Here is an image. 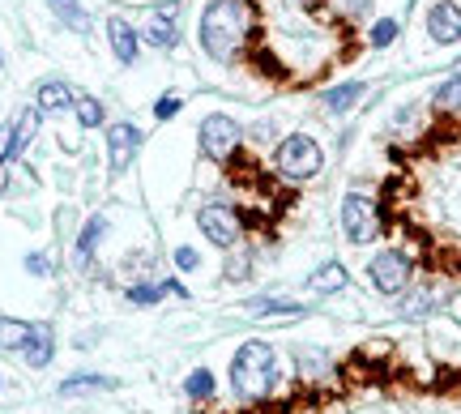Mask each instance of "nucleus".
<instances>
[{"instance_id":"6e6552de","label":"nucleus","mask_w":461,"mask_h":414,"mask_svg":"<svg viewBox=\"0 0 461 414\" xmlns=\"http://www.w3.org/2000/svg\"><path fill=\"white\" fill-rule=\"evenodd\" d=\"M137 154H141V129L129 124V120L112 124L107 129V163H112V176H124L137 163Z\"/></svg>"},{"instance_id":"f257e3e1","label":"nucleus","mask_w":461,"mask_h":414,"mask_svg":"<svg viewBox=\"0 0 461 414\" xmlns=\"http://www.w3.org/2000/svg\"><path fill=\"white\" fill-rule=\"evenodd\" d=\"M244 34H248L244 0H210L205 4V14H201V48H205V56L227 65L230 56L240 51Z\"/></svg>"},{"instance_id":"c756f323","label":"nucleus","mask_w":461,"mask_h":414,"mask_svg":"<svg viewBox=\"0 0 461 414\" xmlns=\"http://www.w3.org/2000/svg\"><path fill=\"white\" fill-rule=\"evenodd\" d=\"M244 274H248V261H244V256L227 261V278H244Z\"/></svg>"},{"instance_id":"7ed1b4c3","label":"nucleus","mask_w":461,"mask_h":414,"mask_svg":"<svg viewBox=\"0 0 461 414\" xmlns=\"http://www.w3.org/2000/svg\"><path fill=\"white\" fill-rule=\"evenodd\" d=\"M321 166H325V154H321V146H316V137L291 133L278 146V171L286 176V180H312Z\"/></svg>"},{"instance_id":"bb28decb","label":"nucleus","mask_w":461,"mask_h":414,"mask_svg":"<svg viewBox=\"0 0 461 414\" xmlns=\"http://www.w3.org/2000/svg\"><path fill=\"white\" fill-rule=\"evenodd\" d=\"M176 266H180L184 274H193V269L201 266V256H197V252H193V248H180V252H176Z\"/></svg>"},{"instance_id":"4468645a","label":"nucleus","mask_w":461,"mask_h":414,"mask_svg":"<svg viewBox=\"0 0 461 414\" xmlns=\"http://www.w3.org/2000/svg\"><path fill=\"white\" fill-rule=\"evenodd\" d=\"M39 112H65V107H73V90H68L60 77H48V82H39Z\"/></svg>"},{"instance_id":"cd10ccee","label":"nucleus","mask_w":461,"mask_h":414,"mask_svg":"<svg viewBox=\"0 0 461 414\" xmlns=\"http://www.w3.org/2000/svg\"><path fill=\"white\" fill-rule=\"evenodd\" d=\"M176 112H180V99H158V103H154V116H158V120H171Z\"/></svg>"},{"instance_id":"aec40b11","label":"nucleus","mask_w":461,"mask_h":414,"mask_svg":"<svg viewBox=\"0 0 461 414\" xmlns=\"http://www.w3.org/2000/svg\"><path fill=\"white\" fill-rule=\"evenodd\" d=\"M48 4H51V14L60 17V22H68L73 31H86V26H90V17H86V9L77 0H48Z\"/></svg>"},{"instance_id":"dca6fc26","label":"nucleus","mask_w":461,"mask_h":414,"mask_svg":"<svg viewBox=\"0 0 461 414\" xmlns=\"http://www.w3.org/2000/svg\"><path fill=\"white\" fill-rule=\"evenodd\" d=\"M248 316H303L308 312V308H303V303H291V299H252V303H248L244 308Z\"/></svg>"},{"instance_id":"ddd939ff","label":"nucleus","mask_w":461,"mask_h":414,"mask_svg":"<svg viewBox=\"0 0 461 414\" xmlns=\"http://www.w3.org/2000/svg\"><path fill=\"white\" fill-rule=\"evenodd\" d=\"M22 359L31 367L51 364V325H31V338H26V346H22Z\"/></svg>"},{"instance_id":"0eeeda50","label":"nucleus","mask_w":461,"mask_h":414,"mask_svg":"<svg viewBox=\"0 0 461 414\" xmlns=\"http://www.w3.org/2000/svg\"><path fill=\"white\" fill-rule=\"evenodd\" d=\"M197 227L201 235L214 244V248H235L240 244V214L230 210V205H222V201H210V205H201L197 210Z\"/></svg>"},{"instance_id":"f03ea898","label":"nucleus","mask_w":461,"mask_h":414,"mask_svg":"<svg viewBox=\"0 0 461 414\" xmlns=\"http://www.w3.org/2000/svg\"><path fill=\"white\" fill-rule=\"evenodd\" d=\"M230 381H235V393L248 401L265 398L274 384H278V359H274V346L269 342H244L230 359Z\"/></svg>"},{"instance_id":"4be33fe9","label":"nucleus","mask_w":461,"mask_h":414,"mask_svg":"<svg viewBox=\"0 0 461 414\" xmlns=\"http://www.w3.org/2000/svg\"><path fill=\"white\" fill-rule=\"evenodd\" d=\"M90 389H115V381H107V376H73V381L60 384L65 398H73V393H90Z\"/></svg>"},{"instance_id":"393cba45","label":"nucleus","mask_w":461,"mask_h":414,"mask_svg":"<svg viewBox=\"0 0 461 414\" xmlns=\"http://www.w3.org/2000/svg\"><path fill=\"white\" fill-rule=\"evenodd\" d=\"M77 120H82V129H99L103 124V103L99 99H77Z\"/></svg>"},{"instance_id":"1a4fd4ad","label":"nucleus","mask_w":461,"mask_h":414,"mask_svg":"<svg viewBox=\"0 0 461 414\" xmlns=\"http://www.w3.org/2000/svg\"><path fill=\"white\" fill-rule=\"evenodd\" d=\"M146 43H154L158 51H171L180 43V9L176 0H163L146 14Z\"/></svg>"},{"instance_id":"c85d7f7f","label":"nucleus","mask_w":461,"mask_h":414,"mask_svg":"<svg viewBox=\"0 0 461 414\" xmlns=\"http://www.w3.org/2000/svg\"><path fill=\"white\" fill-rule=\"evenodd\" d=\"M26 269H31V274H48V256H43V252H31V256H26Z\"/></svg>"},{"instance_id":"39448f33","label":"nucleus","mask_w":461,"mask_h":414,"mask_svg":"<svg viewBox=\"0 0 461 414\" xmlns=\"http://www.w3.org/2000/svg\"><path fill=\"white\" fill-rule=\"evenodd\" d=\"M367 278H372V286H376L380 295H402V291L411 286V278H414V261L406 256V252L384 248V252H376V256H372Z\"/></svg>"},{"instance_id":"b1692460","label":"nucleus","mask_w":461,"mask_h":414,"mask_svg":"<svg viewBox=\"0 0 461 414\" xmlns=\"http://www.w3.org/2000/svg\"><path fill=\"white\" fill-rule=\"evenodd\" d=\"M184 393H188V398H210V393H214V376H210L205 367H197V372L184 381Z\"/></svg>"},{"instance_id":"a878e982","label":"nucleus","mask_w":461,"mask_h":414,"mask_svg":"<svg viewBox=\"0 0 461 414\" xmlns=\"http://www.w3.org/2000/svg\"><path fill=\"white\" fill-rule=\"evenodd\" d=\"M397 39V22L393 17H380L376 26H372V48H389Z\"/></svg>"},{"instance_id":"f3484780","label":"nucleus","mask_w":461,"mask_h":414,"mask_svg":"<svg viewBox=\"0 0 461 414\" xmlns=\"http://www.w3.org/2000/svg\"><path fill=\"white\" fill-rule=\"evenodd\" d=\"M34 133H39V107H26V112L14 120V154H22V149L31 146Z\"/></svg>"},{"instance_id":"a211bd4d","label":"nucleus","mask_w":461,"mask_h":414,"mask_svg":"<svg viewBox=\"0 0 461 414\" xmlns=\"http://www.w3.org/2000/svg\"><path fill=\"white\" fill-rule=\"evenodd\" d=\"M436 112H445V116H461V68L448 77L440 90H436Z\"/></svg>"},{"instance_id":"f8f14e48","label":"nucleus","mask_w":461,"mask_h":414,"mask_svg":"<svg viewBox=\"0 0 461 414\" xmlns=\"http://www.w3.org/2000/svg\"><path fill=\"white\" fill-rule=\"evenodd\" d=\"M445 299H448V286L423 282V286H414L411 295L402 299V312H406V316H428V312H436V308H440Z\"/></svg>"},{"instance_id":"6ab92c4d","label":"nucleus","mask_w":461,"mask_h":414,"mask_svg":"<svg viewBox=\"0 0 461 414\" xmlns=\"http://www.w3.org/2000/svg\"><path fill=\"white\" fill-rule=\"evenodd\" d=\"M363 94V82H346V86H333V90H325V107L330 112H346V107H355Z\"/></svg>"},{"instance_id":"2eb2a0df","label":"nucleus","mask_w":461,"mask_h":414,"mask_svg":"<svg viewBox=\"0 0 461 414\" xmlns=\"http://www.w3.org/2000/svg\"><path fill=\"white\" fill-rule=\"evenodd\" d=\"M346 266H338V261H325V266L316 269L312 278H308V286H312L316 295H338V291H346Z\"/></svg>"},{"instance_id":"20e7f679","label":"nucleus","mask_w":461,"mask_h":414,"mask_svg":"<svg viewBox=\"0 0 461 414\" xmlns=\"http://www.w3.org/2000/svg\"><path fill=\"white\" fill-rule=\"evenodd\" d=\"M201 154L205 158H214V163H227V158H235V149H240V141H244V129L235 124L230 116H222V112H214V116L201 120Z\"/></svg>"},{"instance_id":"5701e85b","label":"nucleus","mask_w":461,"mask_h":414,"mask_svg":"<svg viewBox=\"0 0 461 414\" xmlns=\"http://www.w3.org/2000/svg\"><path fill=\"white\" fill-rule=\"evenodd\" d=\"M103 231H107V222H103V218H90V222H86V231H82V244H77V256H90V252L99 248V239H103Z\"/></svg>"},{"instance_id":"7c9ffc66","label":"nucleus","mask_w":461,"mask_h":414,"mask_svg":"<svg viewBox=\"0 0 461 414\" xmlns=\"http://www.w3.org/2000/svg\"><path fill=\"white\" fill-rule=\"evenodd\" d=\"M299 4H316V0H299Z\"/></svg>"},{"instance_id":"9d476101","label":"nucleus","mask_w":461,"mask_h":414,"mask_svg":"<svg viewBox=\"0 0 461 414\" xmlns=\"http://www.w3.org/2000/svg\"><path fill=\"white\" fill-rule=\"evenodd\" d=\"M428 34L436 39V43H461V4H453V0H440V4H431L428 14Z\"/></svg>"},{"instance_id":"423d86ee","label":"nucleus","mask_w":461,"mask_h":414,"mask_svg":"<svg viewBox=\"0 0 461 414\" xmlns=\"http://www.w3.org/2000/svg\"><path fill=\"white\" fill-rule=\"evenodd\" d=\"M342 231L350 244H372L380 235V210L376 201H367L363 193H350L342 201Z\"/></svg>"},{"instance_id":"9b49d317","label":"nucleus","mask_w":461,"mask_h":414,"mask_svg":"<svg viewBox=\"0 0 461 414\" xmlns=\"http://www.w3.org/2000/svg\"><path fill=\"white\" fill-rule=\"evenodd\" d=\"M107 34H112L115 60H120V65H132V60H137V51H141V34L132 31L124 17H112V22H107Z\"/></svg>"},{"instance_id":"412c9836","label":"nucleus","mask_w":461,"mask_h":414,"mask_svg":"<svg viewBox=\"0 0 461 414\" xmlns=\"http://www.w3.org/2000/svg\"><path fill=\"white\" fill-rule=\"evenodd\" d=\"M26 338H31V325H22V320H0V346L5 350H22L26 346Z\"/></svg>"}]
</instances>
